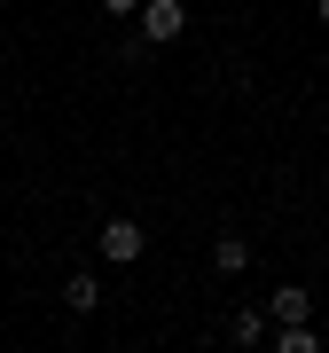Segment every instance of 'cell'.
Returning a JSON list of instances; mask_svg holds the SVG:
<instances>
[{"label":"cell","instance_id":"1","mask_svg":"<svg viewBox=\"0 0 329 353\" xmlns=\"http://www.w3.org/2000/svg\"><path fill=\"white\" fill-rule=\"evenodd\" d=\"M94 243H102V259H110V267H134L141 252H149V228H141L134 212H110V220L94 228Z\"/></svg>","mask_w":329,"mask_h":353},{"label":"cell","instance_id":"2","mask_svg":"<svg viewBox=\"0 0 329 353\" xmlns=\"http://www.w3.org/2000/svg\"><path fill=\"white\" fill-rule=\"evenodd\" d=\"M134 32L149 39V48H173V39L189 32V0H141V8H134Z\"/></svg>","mask_w":329,"mask_h":353},{"label":"cell","instance_id":"3","mask_svg":"<svg viewBox=\"0 0 329 353\" xmlns=\"http://www.w3.org/2000/svg\"><path fill=\"white\" fill-rule=\"evenodd\" d=\"M306 314H314V290H298V283L266 290V322H306Z\"/></svg>","mask_w":329,"mask_h":353},{"label":"cell","instance_id":"4","mask_svg":"<svg viewBox=\"0 0 329 353\" xmlns=\"http://www.w3.org/2000/svg\"><path fill=\"white\" fill-rule=\"evenodd\" d=\"M266 345H275V353H321L314 322H275V330H266Z\"/></svg>","mask_w":329,"mask_h":353},{"label":"cell","instance_id":"5","mask_svg":"<svg viewBox=\"0 0 329 353\" xmlns=\"http://www.w3.org/2000/svg\"><path fill=\"white\" fill-rule=\"evenodd\" d=\"M94 306H102V283L87 275V267H78V275L63 283V314H94Z\"/></svg>","mask_w":329,"mask_h":353},{"label":"cell","instance_id":"6","mask_svg":"<svg viewBox=\"0 0 329 353\" xmlns=\"http://www.w3.org/2000/svg\"><path fill=\"white\" fill-rule=\"evenodd\" d=\"M212 267H220V275H243V267H251V243H243V236H220L212 243Z\"/></svg>","mask_w":329,"mask_h":353},{"label":"cell","instance_id":"7","mask_svg":"<svg viewBox=\"0 0 329 353\" xmlns=\"http://www.w3.org/2000/svg\"><path fill=\"white\" fill-rule=\"evenodd\" d=\"M266 330H275V322H266L259 306H243V314L228 322V338H235V345H266Z\"/></svg>","mask_w":329,"mask_h":353},{"label":"cell","instance_id":"8","mask_svg":"<svg viewBox=\"0 0 329 353\" xmlns=\"http://www.w3.org/2000/svg\"><path fill=\"white\" fill-rule=\"evenodd\" d=\"M102 8H110V16H134V8H141V0H102Z\"/></svg>","mask_w":329,"mask_h":353},{"label":"cell","instance_id":"9","mask_svg":"<svg viewBox=\"0 0 329 353\" xmlns=\"http://www.w3.org/2000/svg\"><path fill=\"white\" fill-rule=\"evenodd\" d=\"M314 16H321V24H329V0H314Z\"/></svg>","mask_w":329,"mask_h":353}]
</instances>
